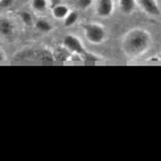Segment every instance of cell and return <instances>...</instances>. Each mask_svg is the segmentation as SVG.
<instances>
[{
	"label": "cell",
	"instance_id": "1",
	"mask_svg": "<svg viewBox=\"0 0 161 161\" xmlns=\"http://www.w3.org/2000/svg\"><path fill=\"white\" fill-rule=\"evenodd\" d=\"M151 33L142 28L131 29L125 33L122 41V50L127 57H139L151 48Z\"/></svg>",
	"mask_w": 161,
	"mask_h": 161
},
{
	"label": "cell",
	"instance_id": "2",
	"mask_svg": "<svg viewBox=\"0 0 161 161\" xmlns=\"http://www.w3.org/2000/svg\"><path fill=\"white\" fill-rule=\"evenodd\" d=\"M83 32L86 38L89 40L91 44H102L106 37H107V32L100 24L97 23H89L83 25Z\"/></svg>",
	"mask_w": 161,
	"mask_h": 161
},
{
	"label": "cell",
	"instance_id": "3",
	"mask_svg": "<svg viewBox=\"0 0 161 161\" xmlns=\"http://www.w3.org/2000/svg\"><path fill=\"white\" fill-rule=\"evenodd\" d=\"M17 58H26V59H38V61H53L54 53H52L46 49H28L21 53H17Z\"/></svg>",
	"mask_w": 161,
	"mask_h": 161
},
{
	"label": "cell",
	"instance_id": "4",
	"mask_svg": "<svg viewBox=\"0 0 161 161\" xmlns=\"http://www.w3.org/2000/svg\"><path fill=\"white\" fill-rule=\"evenodd\" d=\"M64 48L68 49L70 53L73 54H77V56H83L86 50H85V46L82 44V41L77 37V36H73V35H69L64 38Z\"/></svg>",
	"mask_w": 161,
	"mask_h": 161
},
{
	"label": "cell",
	"instance_id": "5",
	"mask_svg": "<svg viewBox=\"0 0 161 161\" xmlns=\"http://www.w3.org/2000/svg\"><path fill=\"white\" fill-rule=\"evenodd\" d=\"M115 8L114 0H98L97 4V13L100 17H110Z\"/></svg>",
	"mask_w": 161,
	"mask_h": 161
},
{
	"label": "cell",
	"instance_id": "6",
	"mask_svg": "<svg viewBox=\"0 0 161 161\" xmlns=\"http://www.w3.org/2000/svg\"><path fill=\"white\" fill-rule=\"evenodd\" d=\"M139 4L142 5V8L148 15H158L160 13V8L156 3V0H139Z\"/></svg>",
	"mask_w": 161,
	"mask_h": 161
},
{
	"label": "cell",
	"instance_id": "7",
	"mask_svg": "<svg viewBox=\"0 0 161 161\" xmlns=\"http://www.w3.org/2000/svg\"><path fill=\"white\" fill-rule=\"evenodd\" d=\"M70 13V9L68 5L65 4H57L54 8H53V16L58 20H65V17Z\"/></svg>",
	"mask_w": 161,
	"mask_h": 161
},
{
	"label": "cell",
	"instance_id": "8",
	"mask_svg": "<svg viewBox=\"0 0 161 161\" xmlns=\"http://www.w3.org/2000/svg\"><path fill=\"white\" fill-rule=\"evenodd\" d=\"M0 32H2V35L4 36H9L13 33V24L11 20L5 19V17H2L0 19Z\"/></svg>",
	"mask_w": 161,
	"mask_h": 161
},
{
	"label": "cell",
	"instance_id": "9",
	"mask_svg": "<svg viewBox=\"0 0 161 161\" xmlns=\"http://www.w3.org/2000/svg\"><path fill=\"white\" fill-rule=\"evenodd\" d=\"M119 5L120 9L128 15L136 8V0H119Z\"/></svg>",
	"mask_w": 161,
	"mask_h": 161
},
{
	"label": "cell",
	"instance_id": "10",
	"mask_svg": "<svg viewBox=\"0 0 161 161\" xmlns=\"http://www.w3.org/2000/svg\"><path fill=\"white\" fill-rule=\"evenodd\" d=\"M35 25H36V28H37L40 32H42V33L50 32V31H52V24H50L49 21H46V20H42V19L37 20Z\"/></svg>",
	"mask_w": 161,
	"mask_h": 161
},
{
	"label": "cell",
	"instance_id": "11",
	"mask_svg": "<svg viewBox=\"0 0 161 161\" xmlns=\"http://www.w3.org/2000/svg\"><path fill=\"white\" fill-rule=\"evenodd\" d=\"M32 7L36 12H44L48 7V0H32Z\"/></svg>",
	"mask_w": 161,
	"mask_h": 161
},
{
	"label": "cell",
	"instance_id": "12",
	"mask_svg": "<svg viewBox=\"0 0 161 161\" xmlns=\"http://www.w3.org/2000/svg\"><path fill=\"white\" fill-rule=\"evenodd\" d=\"M77 20H78V13L77 12H70L68 16L65 17V26H71V25H74L77 23Z\"/></svg>",
	"mask_w": 161,
	"mask_h": 161
},
{
	"label": "cell",
	"instance_id": "13",
	"mask_svg": "<svg viewBox=\"0 0 161 161\" xmlns=\"http://www.w3.org/2000/svg\"><path fill=\"white\" fill-rule=\"evenodd\" d=\"M92 3H94V0H78V5L82 9H87L89 7H91Z\"/></svg>",
	"mask_w": 161,
	"mask_h": 161
},
{
	"label": "cell",
	"instance_id": "14",
	"mask_svg": "<svg viewBox=\"0 0 161 161\" xmlns=\"http://www.w3.org/2000/svg\"><path fill=\"white\" fill-rule=\"evenodd\" d=\"M21 19L25 24H32V15L28 12H21Z\"/></svg>",
	"mask_w": 161,
	"mask_h": 161
},
{
	"label": "cell",
	"instance_id": "15",
	"mask_svg": "<svg viewBox=\"0 0 161 161\" xmlns=\"http://www.w3.org/2000/svg\"><path fill=\"white\" fill-rule=\"evenodd\" d=\"M12 3H13V0H0V5H2L3 8L12 5Z\"/></svg>",
	"mask_w": 161,
	"mask_h": 161
},
{
	"label": "cell",
	"instance_id": "16",
	"mask_svg": "<svg viewBox=\"0 0 161 161\" xmlns=\"http://www.w3.org/2000/svg\"><path fill=\"white\" fill-rule=\"evenodd\" d=\"M4 59H5V54H4V50L2 49L0 50V62H4Z\"/></svg>",
	"mask_w": 161,
	"mask_h": 161
}]
</instances>
